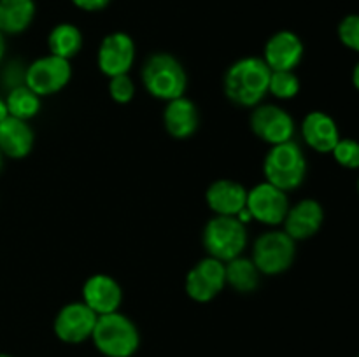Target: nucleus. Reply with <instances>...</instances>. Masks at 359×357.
<instances>
[{"instance_id": "f257e3e1", "label": "nucleus", "mask_w": 359, "mask_h": 357, "mask_svg": "<svg viewBox=\"0 0 359 357\" xmlns=\"http://www.w3.org/2000/svg\"><path fill=\"white\" fill-rule=\"evenodd\" d=\"M272 70L262 56H244L226 69L223 77L224 97L242 108H255L269 94Z\"/></svg>"}, {"instance_id": "f03ea898", "label": "nucleus", "mask_w": 359, "mask_h": 357, "mask_svg": "<svg viewBox=\"0 0 359 357\" xmlns=\"http://www.w3.org/2000/svg\"><path fill=\"white\" fill-rule=\"evenodd\" d=\"M140 80L153 98L170 102L184 97L188 90V74L174 55L158 51L147 56L140 70Z\"/></svg>"}, {"instance_id": "7ed1b4c3", "label": "nucleus", "mask_w": 359, "mask_h": 357, "mask_svg": "<svg viewBox=\"0 0 359 357\" xmlns=\"http://www.w3.org/2000/svg\"><path fill=\"white\" fill-rule=\"evenodd\" d=\"M91 343L104 357H133L140 349V331L128 315L114 312L97 318Z\"/></svg>"}, {"instance_id": "20e7f679", "label": "nucleus", "mask_w": 359, "mask_h": 357, "mask_svg": "<svg viewBox=\"0 0 359 357\" xmlns=\"http://www.w3.org/2000/svg\"><path fill=\"white\" fill-rule=\"evenodd\" d=\"M263 175L266 182L286 192L300 188L307 177V158L300 144L290 140L270 147L263 160Z\"/></svg>"}, {"instance_id": "39448f33", "label": "nucleus", "mask_w": 359, "mask_h": 357, "mask_svg": "<svg viewBox=\"0 0 359 357\" xmlns=\"http://www.w3.org/2000/svg\"><path fill=\"white\" fill-rule=\"evenodd\" d=\"M248 241V224L241 223L237 217L214 216L203 227V248L207 255L221 262H228L244 254Z\"/></svg>"}, {"instance_id": "423d86ee", "label": "nucleus", "mask_w": 359, "mask_h": 357, "mask_svg": "<svg viewBox=\"0 0 359 357\" xmlns=\"http://www.w3.org/2000/svg\"><path fill=\"white\" fill-rule=\"evenodd\" d=\"M297 258V241L284 230L272 227L255 240L251 259L262 275L276 276L286 273Z\"/></svg>"}, {"instance_id": "0eeeda50", "label": "nucleus", "mask_w": 359, "mask_h": 357, "mask_svg": "<svg viewBox=\"0 0 359 357\" xmlns=\"http://www.w3.org/2000/svg\"><path fill=\"white\" fill-rule=\"evenodd\" d=\"M72 79L70 59H63L55 55H46L34 59L25 69L23 84H27L41 98L51 97L65 90Z\"/></svg>"}, {"instance_id": "6e6552de", "label": "nucleus", "mask_w": 359, "mask_h": 357, "mask_svg": "<svg viewBox=\"0 0 359 357\" xmlns=\"http://www.w3.org/2000/svg\"><path fill=\"white\" fill-rule=\"evenodd\" d=\"M290 192L276 188L266 181L248 189L245 209L251 214V219L263 224V226H283V220L290 210Z\"/></svg>"}, {"instance_id": "1a4fd4ad", "label": "nucleus", "mask_w": 359, "mask_h": 357, "mask_svg": "<svg viewBox=\"0 0 359 357\" xmlns=\"http://www.w3.org/2000/svg\"><path fill=\"white\" fill-rule=\"evenodd\" d=\"M249 126L251 132L270 147L294 140L293 136L297 132L293 115L276 104L256 105L249 115Z\"/></svg>"}, {"instance_id": "9d476101", "label": "nucleus", "mask_w": 359, "mask_h": 357, "mask_svg": "<svg viewBox=\"0 0 359 357\" xmlns=\"http://www.w3.org/2000/svg\"><path fill=\"white\" fill-rule=\"evenodd\" d=\"M98 315L83 301L63 304L53 318V332L65 345H81L91 340Z\"/></svg>"}, {"instance_id": "9b49d317", "label": "nucleus", "mask_w": 359, "mask_h": 357, "mask_svg": "<svg viewBox=\"0 0 359 357\" xmlns=\"http://www.w3.org/2000/svg\"><path fill=\"white\" fill-rule=\"evenodd\" d=\"M226 287L224 262L205 255L200 259L188 273L184 280V290L195 303H209L219 296Z\"/></svg>"}, {"instance_id": "f8f14e48", "label": "nucleus", "mask_w": 359, "mask_h": 357, "mask_svg": "<svg viewBox=\"0 0 359 357\" xmlns=\"http://www.w3.org/2000/svg\"><path fill=\"white\" fill-rule=\"evenodd\" d=\"M135 58V41L126 31H111L98 44L97 66L105 77L130 74Z\"/></svg>"}, {"instance_id": "ddd939ff", "label": "nucleus", "mask_w": 359, "mask_h": 357, "mask_svg": "<svg viewBox=\"0 0 359 357\" xmlns=\"http://www.w3.org/2000/svg\"><path fill=\"white\" fill-rule=\"evenodd\" d=\"M305 44L293 30H279L266 38L263 46V62L272 72L276 70H297L304 62Z\"/></svg>"}, {"instance_id": "4468645a", "label": "nucleus", "mask_w": 359, "mask_h": 357, "mask_svg": "<svg viewBox=\"0 0 359 357\" xmlns=\"http://www.w3.org/2000/svg\"><path fill=\"white\" fill-rule=\"evenodd\" d=\"M83 303L88 304L95 314L100 315L119 312L123 304V287L114 276L107 273H95L83 284Z\"/></svg>"}, {"instance_id": "2eb2a0df", "label": "nucleus", "mask_w": 359, "mask_h": 357, "mask_svg": "<svg viewBox=\"0 0 359 357\" xmlns=\"http://www.w3.org/2000/svg\"><path fill=\"white\" fill-rule=\"evenodd\" d=\"M325 224V209L314 198H304L290 205L286 217L283 220V230L294 241L311 240L321 231Z\"/></svg>"}, {"instance_id": "dca6fc26", "label": "nucleus", "mask_w": 359, "mask_h": 357, "mask_svg": "<svg viewBox=\"0 0 359 357\" xmlns=\"http://www.w3.org/2000/svg\"><path fill=\"white\" fill-rule=\"evenodd\" d=\"M300 133L307 147L319 154H332L340 140V128L335 119L325 111H311L300 125Z\"/></svg>"}, {"instance_id": "f3484780", "label": "nucleus", "mask_w": 359, "mask_h": 357, "mask_svg": "<svg viewBox=\"0 0 359 357\" xmlns=\"http://www.w3.org/2000/svg\"><path fill=\"white\" fill-rule=\"evenodd\" d=\"M207 206L214 216L237 217L248 203V189L233 178H217L205 191Z\"/></svg>"}, {"instance_id": "a211bd4d", "label": "nucleus", "mask_w": 359, "mask_h": 357, "mask_svg": "<svg viewBox=\"0 0 359 357\" xmlns=\"http://www.w3.org/2000/svg\"><path fill=\"white\" fill-rule=\"evenodd\" d=\"M163 126L172 139H191L200 126V114L195 102L189 100L186 94L167 102L163 111Z\"/></svg>"}, {"instance_id": "6ab92c4d", "label": "nucleus", "mask_w": 359, "mask_h": 357, "mask_svg": "<svg viewBox=\"0 0 359 357\" xmlns=\"http://www.w3.org/2000/svg\"><path fill=\"white\" fill-rule=\"evenodd\" d=\"M35 133L30 122L21 119L6 118L0 121V150L9 160H23L32 153Z\"/></svg>"}, {"instance_id": "aec40b11", "label": "nucleus", "mask_w": 359, "mask_h": 357, "mask_svg": "<svg viewBox=\"0 0 359 357\" xmlns=\"http://www.w3.org/2000/svg\"><path fill=\"white\" fill-rule=\"evenodd\" d=\"M37 16L35 0H0V31L21 35L32 27Z\"/></svg>"}, {"instance_id": "412c9836", "label": "nucleus", "mask_w": 359, "mask_h": 357, "mask_svg": "<svg viewBox=\"0 0 359 357\" xmlns=\"http://www.w3.org/2000/svg\"><path fill=\"white\" fill-rule=\"evenodd\" d=\"M84 35L77 24L63 21L55 24L48 34L49 55L60 56L63 59H72L83 49Z\"/></svg>"}, {"instance_id": "4be33fe9", "label": "nucleus", "mask_w": 359, "mask_h": 357, "mask_svg": "<svg viewBox=\"0 0 359 357\" xmlns=\"http://www.w3.org/2000/svg\"><path fill=\"white\" fill-rule=\"evenodd\" d=\"M224 272H226V286H230L231 289L241 294L255 293L259 287V280L263 276L252 262V259L244 254L224 262Z\"/></svg>"}, {"instance_id": "5701e85b", "label": "nucleus", "mask_w": 359, "mask_h": 357, "mask_svg": "<svg viewBox=\"0 0 359 357\" xmlns=\"http://www.w3.org/2000/svg\"><path fill=\"white\" fill-rule=\"evenodd\" d=\"M6 105L9 115L21 119V121H30L35 115H39L42 107V98L35 94L27 84H16L6 94Z\"/></svg>"}, {"instance_id": "b1692460", "label": "nucleus", "mask_w": 359, "mask_h": 357, "mask_svg": "<svg viewBox=\"0 0 359 357\" xmlns=\"http://www.w3.org/2000/svg\"><path fill=\"white\" fill-rule=\"evenodd\" d=\"M302 90L300 77L294 70H276L270 74L269 93L277 100H293Z\"/></svg>"}, {"instance_id": "393cba45", "label": "nucleus", "mask_w": 359, "mask_h": 357, "mask_svg": "<svg viewBox=\"0 0 359 357\" xmlns=\"http://www.w3.org/2000/svg\"><path fill=\"white\" fill-rule=\"evenodd\" d=\"M332 156L339 167L346 170H359V140L351 136H340L333 147Z\"/></svg>"}, {"instance_id": "a878e982", "label": "nucleus", "mask_w": 359, "mask_h": 357, "mask_svg": "<svg viewBox=\"0 0 359 357\" xmlns=\"http://www.w3.org/2000/svg\"><path fill=\"white\" fill-rule=\"evenodd\" d=\"M137 86L130 74L109 77V97L119 105H126L135 98Z\"/></svg>"}, {"instance_id": "bb28decb", "label": "nucleus", "mask_w": 359, "mask_h": 357, "mask_svg": "<svg viewBox=\"0 0 359 357\" xmlns=\"http://www.w3.org/2000/svg\"><path fill=\"white\" fill-rule=\"evenodd\" d=\"M337 35L344 48L359 55V13L344 16L337 27Z\"/></svg>"}, {"instance_id": "cd10ccee", "label": "nucleus", "mask_w": 359, "mask_h": 357, "mask_svg": "<svg viewBox=\"0 0 359 357\" xmlns=\"http://www.w3.org/2000/svg\"><path fill=\"white\" fill-rule=\"evenodd\" d=\"M70 2L84 13H100V10L107 9L111 0H70Z\"/></svg>"}, {"instance_id": "c85d7f7f", "label": "nucleus", "mask_w": 359, "mask_h": 357, "mask_svg": "<svg viewBox=\"0 0 359 357\" xmlns=\"http://www.w3.org/2000/svg\"><path fill=\"white\" fill-rule=\"evenodd\" d=\"M351 83H353L354 90L359 93V59L356 62V65H354L353 74H351Z\"/></svg>"}, {"instance_id": "c756f323", "label": "nucleus", "mask_w": 359, "mask_h": 357, "mask_svg": "<svg viewBox=\"0 0 359 357\" xmlns=\"http://www.w3.org/2000/svg\"><path fill=\"white\" fill-rule=\"evenodd\" d=\"M6 51H7V41H6V35L0 31V63L4 62L6 58Z\"/></svg>"}, {"instance_id": "7c9ffc66", "label": "nucleus", "mask_w": 359, "mask_h": 357, "mask_svg": "<svg viewBox=\"0 0 359 357\" xmlns=\"http://www.w3.org/2000/svg\"><path fill=\"white\" fill-rule=\"evenodd\" d=\"M6 118H9V111H7V105L4 98H0V121H4Z\"/></svg>"}, {"instance_id": "2f4dec72", "label": "nucleus", "mask_w": 359, "mask_h": 357, "mask_svg": "<svg viewBox=\"0 0 359 357\" xmlns=\"http://www.w3.org/2000/svg\"><path fill=\"white\" fill-rule=\"evenodd\" d=\"M4 161H6V156H4L2 150H0V174H2V170H4Z\"/></svg>"}, {"instance_id": "473e14b6", "label": "nucleus", "mask_w": 359, "mask_h": 357, "mask_svg": "<svg viewBox=\"0 0 359 357\" xmlns=\"http://www.w3.org/2000/svg\"><path fill=\"white\" fill-rule=\"evenodd\" d=\"M0 357H14V356H11V354H4V352H0Z\"/></svg>"}, {"instance_id": "72a5a7b5", "label": "nucleus", "mask_w": 359, "mask_h": 357, "mask_svg": "<svg viewBox=\"0 0 359 357\" xmlns=\"http://www.w3.org/2000/svg\"><path fill=\"white\" fill-rule=\"evenodd\" d=\"M356 188H358V195H359V178H358V184H356Z\"/></svg>"}, {"instance_id": "f704fd0d", "label": "nucleus", "mask_w": 359, "mask_h": 357, "mask_svg": "<svg viewBox=\"0 0 359 357\" xmlns=\"http://www.w3.org/2000/svg\"><path fill=\"white\" fill-rule=\"evenodd\" d=\"M356 357H359V354H358V356H356Z\"/></svg>"}]
</instances>
